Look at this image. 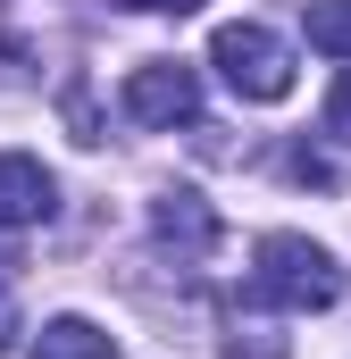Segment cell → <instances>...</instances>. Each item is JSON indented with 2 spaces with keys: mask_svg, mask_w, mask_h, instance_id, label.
Segmentation results:
<instances>
[{
  "mask_svg": "<svg viewBox=\"0 0 351 359\" xmlns=\"http://www.w3.org/2000/svg\"><path fill=\"white\" fill-rule=\"evenodd\" d=\"M251 301H267V309H335L343 301V268L310 234H260V251H251Z\"/></svg>",
  "mask_w": 351,
  "mask_h": 359,
  "instance_id": "6da1fadb",
  "label": "cell"
},
{
  "mask_svg": "<svg viewBox=\"0 0 351 359\" xmlns=\"http://www.w3.org/2000/svg\"><path fill=\"white\" fill-rule=\"evenodd\" d=\"M209 67L243 92V100H284V92H293V50H284L267 25H251V17L209 34Z\"/></svg>",
  "mask_w": 351,
  "mask_h": 359,
  "instance_id": "7a4b0ae2",
  "label": "cell"
},
{
  "mask_svg": "<svg viewBox=\"0 0 351 359\" xmlns=\"http://www.w3.org/2000/svg\"><path fill=\"white\" fill-rule=\"evenodd\" d=\"M126 117L134 126H192L201 117V76L184 59H143L126 76Z\"/></svg>",
  "mask_w": 351,
  "mask_h": 359,
  "instance_id": "3957f363",
  "label": "cell"
},
{
  "mask_svg": "<svg viewBox=\"0 0 351 359\" xmlns=\"http://www.w3.org/2000/svg\"><path fill=\"white\" fill-rule=\"evenodd\" d=\"M151 243L168 251L176 268H201V259L218 251V209H209L192 184H168V192L151 201Z\"/></svg>",
  "mask_w": 351,
  "mask_h": 359,
  "instance_id": "277c9868",
  "label": "cell"
},
{
  "mask_svg": "<svg viewBox=\"0 0 351 359\" xmlns=\"http://www.w3.org/2000/svg\"><path fill=\"white\" fill-rule=\"evenodd\" d=\"M51 34H59L51 0H0V76H42Z\"/></svg>",
  "mask_w": 351,
  "mask_h": 359,
  "instance_id": "5b68a950",
  "label": "cell"
},
{
  "mask_svg": "<svg viewBox=\"0 0 351 359\" xmlns=\"http://www.w3.org/2000/svg\"><path fill=\"white\" fill-rule=\"evenodd\" d=\"M59 209V184L42 159H25V151H0V234H17V226H42Z\"/></svg>",
  "mask_w": 351,
  "mask_h": 359,
  "instance_id": "8992f818",
  "label": "cell"
},
{
  "mask_svg": "<svg viewBox=\"0 0 351 359\" xmlns=\"http://www.w3.org/2000/svg\"><path fill=\"white\" fill-rule=\"evenodd\" d=\"M34 359H117V334H100L92 318H51L34 334Z\"/></svg>",
  "mask_w": 351,
  "mask_h": 359,
  "instance_id": "52a82bcc",
  "label": "cell"
},
{
  "mask_svg": "<svg viewBox=\"0 0 351 359\" xmlns=\"http://www.w3.org/2000/svg\"><path fill=\"white\" fill-rule=\"evenodd\" d=\"M310 50H326V59H351V0H310Z\"/></svg>",
  "mask_w": 351,
  "mask_h": 359,
  "instance_id": "ba28073f",
  "label": "cell"
},
{
  "mask_svg": "<svg viewBox=\"0 0 351 359\" xmlns=\"http://www.w3.org/2000/svg\"><path fill=\"white\" fill-rule=\"evenodd\" d=\"M226 359H284V334H267V326H234V334H226Z\"/></svg>",
  "mask_w": 351,
  "mask_h": 359,
  "instance_id": "9c48e42d",
  "label": "cell"
},
{
  "mask_svg": "<svg viewBox=\"0 0 351 359\" xmlns=\"http://www.w3.org/2000/svg\"><path fill=\"white\" fill-rule=\"evenodd\" d=\"M326 134H335V142H351V76L326 92Z\"/></svg>",
  "mask_w": 351,
  "mask_h": 359,
  "instance_id": "30bf717a",
  "label": "cell"
},
{
  "mask_svg": "<svg viewBox=\"0 0 351 359\" xmlns=\"http://www.w3.org/2000/svg\"><path fill=\"white\" fill-rule=\"evenodd\" d=\"M117 8H134V17H192L201 0H117Z\"/></svg>",
  "mask_w": 351,
  "mask_h": 359,
  "instance_id": "8fae6325",
  "label": "cell"
},
{
  "mask_svg": "<svg viewBox=\"0 0 351 359\" xmlns=\"http://www.w3.org/2000/svg\"><path fill=\"white\" fill-rule=\"evenodd\" d=\"M0 351H8V309H0Z\"/></svg>",
  "mask_w": 351,
  "mask_h": 359,
  "instance_id": "7c38bea8",
  "label": "cell"
},
{
  "mask_svg": "<svg viewBox=\"0 0 351 359\" xmlns=\"http://www.w3.org/2000/svg\"><path fill=\"white\" fill-rule=\"evenodd\" d=\"M8 268H17V259H8V251H0V284H8Z\"/></svg>",
  "mask_w": 351,
  "mask_h": 359,
  "instance_id": "4fadbf2b",
  "label": "cell"
}]
</instances>
